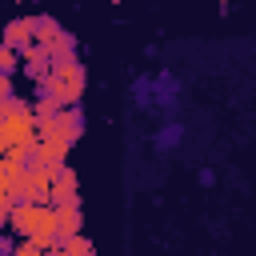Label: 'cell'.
Returning <instances> with one entry per match:
<instances>
[{
	"label": "cell",
	"mask_w": 256,
	"mask_h": 256,
	"mask_svg": "<svg viewBox=\"0 0 256 256\" xmlns=\"http://www.w3.org/2000/svg\"><path fill=\"white\" fill-rule=\"evenodd\" d=\"M8 212H12V200L8 192H0V228H8Z\"/></svg>",
	"instance_id": "e0dca14e"
},
{
	"label": "cell",
	"mask_w": 256,
	"mask_h": 256,
	"mask_svg": "<svg viewBox=\"0 0 256 256\" xmlns=\"http://www.w3.org/2000/svg\"><path fill=\"white\" fill-rule=\"evenodd\" d=\"M20 176H24V172H20V168H16V160L4 152V156H0V192H12V188L20 184Z\"/></svg>",
	"instance_id": "8fae6325"
},
{
	"label": "cell",
	"mask_w": 256,
	"mask_h": 256,
	"mask_svg": "<svg viewBox=\"0 0 256 256\" xmlns=\"http://www.w3.org/2000/svg\"><path fill=\"white\" fill-rule=\"evenodd\" d=\"M8 156L16 160V168H20L24 176H36V172H40V164H44V152H40V144H36V140H28V144L12 148Z\"/></svg>",
	"instance_id": "9c48e42d"
},
{
	"label": "cell",
	"mask_w": 256,
	"mask_h": 256,
	"mask_svg": "<svg viewBox=\"0 0 256 256\" xmlns=\"http://www.w3.org/2000/svg\"><path fill=\"white\" fill-rule=\"evenodd\" d=\"M20 68V52H12L8 44H0V76H12Z\"/></svg>",
	"instance_id": "5bb4252c"
},
{
	"label": "cell",
	"mask_w": 256,
	"mask_h": 256,
	"mask_svg": "<svg viewBox=\"0 0 256 256\" xmlns=\"http://www.w3.org/2000/svg\"><path fill=\"white\" fill-rule=\"evenodd\" d=\"M8 228H12L20 240H32V244H40V248H52L56 208H52V204H12Z\"/></svg>",
	"instance_id": "6da1fadb"
},
{
	"label": "cell",
	"mask_w": 256,
	"mask_h": 256,
	"mask_svg": "<svg viewBox=\"0 0 256 256\" xmlns=\"http://www.w3.org/2000/svg\"><path fill=\"white\" fill-rule=\"evenodd\" d=\"M84 112H80V104H68V108H60L56 112V136L64 140V144H76L80 136H84Z\"/></svg>",
	"instance_id": "5b68a950"
},
{
	"label": "cell",
	"mask_w": 256,
	"mask_h": 256,
	"mask_svg": "<svg viewBox=\"0 0 256 256\" xmlns=\"http://www.w3.org/2000/svg\"><path fill=\"white\" fill-rule=\"evenodd\" d=\"M48 204L52 208H80V192H76V172L64 164L56 176H52V184H48Z\"/></svg>",
	"instance_id": "3957f363"
},
{
	"label": "cell",
	"mask_w": 256,
	"mask_h": 256,
	"mask_svg": "<svg viewBox=\"0 0 256 256\" xmlns=\"http://www.w3.org/2000/svg\"><path fill=\"white\" fill-rule=\"evenodd\" d=\"M60 248H64L68 256H92V252H96V248H92V240H88V236H80V232H76V236H68Z\"/></svg>",
	"instance_id": "4fadbf2b"
},
{
	"label": "cell",
	"mask_w": 256,
	"mask_h": 256,
	"mask_svg": "<svg viewBox=\"0 0 256 256\" xmlns=\"http://www.w3.org/2000/svg\"><path fill=\"white\" fill-rule=\"evenodd\" d=\"M0 136L8 140V152L28 144V140H36L32 136V116H0Z\"/></svg>",
	"instance_id": "8992f818"
},
{
	"label": "cell",
	"mask_w": 256,
	"mask_h": 256,
	"mask_svg": "<svg viewBox=\"0 0 256 256\" xmlns=\"http://www.w3.org/2000/svg\"><path fill=\"white\" fill-rule=\"evenodd\" d=\"M20 68H24V76H28L32 84H40V80H48V68H52V52H48L44 44H28V48L20 52Z\"/></svg>",
	"instance_id": "277c9868"
},
{
	"label": "cell",
	"mask_w": 256,
	"mask_h": 256,
	"mask_svg": "<svg viewBox=\"0 0 256 256\" xmlns=\"http://www.w3.org/2000/svg\"><path fill=\"white\" fill-rule=\"evenodd\" d=\"M60 252H64V248H60ZM64 256H68V252H64Z\"/></svg>",
	"instance_id": "d6986e66"
},
{
	"label": "cell",
	"mask_w": 256,
	"mask_h": 256,
	"mask_svg": "<svg viewBox=\"0 0 256 256\" xmlns=\"http://www.w3.org/2000/svg\"><path fill=\"white\" fill-rule=\"evenodd\" d=\"M80 224H84L80 208H56V232H52V248H60L68 236H76V232H80Z\"/></svg>",
	"instance_id": "ba28073f"
},
{
	"label": "cell",
	"mask_w": 256,
	"mask_h": 256,
	"mask_svg": "<svg viewBox=\"0 0 256 256\" xmlns=\"http://www.w3.org/2000/svg\"><path fill=\"white\" fill-rule=\"evenodd\" d=\"M48 88H52L64 104H80V96H84V64H80V56L52 60V68H48Z\"/></svg>",
	"instance_id": "7a4b0ae2"
},
{
	"label": "cell",
	"mask_w": 256,
	"mask_h": 256,
	"mask_svg": "<svg viewBox=\"0 0 256 256\" xmlns=\"http://www.w3.org/2000/svg\"><path fill=\"white\" fill-rule=\"evenodd\" d=\"M64 32V24L56 20V16H48V12H40V16H32V44H52L56 36Z\"/></svg>",
	"instance_id": "30bf717a"
},
{
	"label": "cell",
	"mask_w": 256,
	"mask_h": 256,
	"mask_svg": "<svg viewBox=\"0 0 256 256\" xmlns=\"http://www.w3.org/2000/svg\"><path fill=\"white\" fill-rule=\"evenodd\" d=\"M12 248H16V240H12V236L0 228V256H12Z\"/></svg>",
	"instance_id": "ac0fdd59"
},
{
	"label": "cell",
	"mask_w": 256,
	"mask_h": 256,
	"mask_svg": "<svg viewBox=\"0 0 256 256\" xmlns=\"http://www.w3.org/2000/svg\"><path fill=\"white\" fill-rule=\"evenodd\" d=\"M48 52H52V60H64V56H76V36L72 32H60L52 44H48Z\"/></svg>",
	"instance_id": "7c38bea8"
},
{
	"label": "cell",
	"mask_w": 256,
	"mask_h": 256,
	"mask_svg": "<svg viewBox=\"0 0 256 256\" xmlns=\"http://www.w3.org/2000/svg\"><path fill=\"white\" fill-rule=\"evenodd\" d=\"M0 44H8L12 52H24V48L32 44V16H16V20H8Z\"/></svg>",
	"instance_id": "52a82bcc"
},
{
	"label": "cell",
	"mask_w": 256,
	"mask_h": 256,
	"mask_svg": "<svg viewBox=\"0 0 256 256\" xmlns=\"http://www.w3.org/2000/svg\"><path fill=\"white\" fill-rule=\"evenodd\" d=\"M16 96V88H12V76H0V104L4 100H12Z\"/></svg>",
	"instance_id": "2e32d148"
},
{
	"label": "cell",
	"mask_w": 256,
	"mask_h": 256,
	"mask_svg": "<svg viewBox=\"0 0 256 256\" xmlns=\"http://www.w3.org/2000/svg\"><path fill=\"white\" fill-rule=\"evenodd\" d=\"M40 252H44V248H40V244H32V240H20V244L12 248V256H40Z\"/></svg>",
	"instance_id": "9a60e30c"
}]
</instances>
